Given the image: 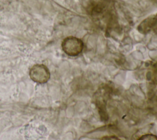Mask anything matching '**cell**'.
I'll return each mask as SVG.
<instances>
[{
  "label": "cell",
  "instance_id": "cell-6",
  "mask_svg": "<svg viewBox=\"0 0 157 140\" xmlns=\"http://www.w3.org/2000/svg\"><path fill=\"white\" fill-rule=\"evenodd\" d=\"M101 140H121L120 138L117 137L114 135H110V136H103Z\"/></svg>",
  "mask_w": 157,
  "mask_h": 140
},
{
  "label": "cell",
  "instance_id": "cell-2",
  "mask_svg": "<svg viewBox=\"0 0 157 140\" xmlns=\"http://www.w3.org/2000/svg\"><path fill=\"white\" fill-rule=\"evenodd\" d=\"M29 75L33 81L40 84L47 82L50 78L48 68L43 64L33 65L29 69Z\"/></svg>",
  "mask_w": 157,
  "mask_h": 140
},
{
  "label": "cell",
  "instance_id": "cell-3",
  "mask_svg": "<svg viewBox=\"0 0 157 140\" xmlns=\"http://www.w3.org/2000/svg\"><path fill=\"white\" fill-rule=\"evenodd\" d=\"M107 9V4L104 0H91L88 10L92 15L99 16L103 14Z\"/></svg>",
  "mask_w": 157,
  "mask_h": 140
},
{
  "label": "cell",
  "instance_id": "cell-1",
  "mask_svg": "<svg viewBox=\"0 0 157 140\" xmlns=\"http://www.w3.org/2000/svg\"><path fill=\"white\" fill-rule=\"evenodd\" d=\"M83 41L74 36H69L64 38L61 43L63 51L70 56H76L80 55L83 49Z\"/></svg>",
  "mask_w": 157,
  "mask_h": 140
},
{
  "label": "cell",
  "instance_id": "cell-4",
  "mask_svg": "<svg viewBox=\"0 0 157 140\" xmlns=\"http://www.w3.org/2000/svg\"><path fill=\"white\" fill-rule=\"evenodd\" d=\"M155 26V17L151 15L144 20H143L138 26V31L142 34H147L150 31L154 29Z\"/></svg>",
  "mask_w": 157,
  "mask_h": 140
},
{
  "label": "cell",
  "instance_id": "cell-5",
  "mask_svg": "<svg viewBox=\"0 0 157 140\" xmlns=\"http://www.w3.org/2000/svg\"><path fill=\"white\" fill-rule=\"evenodd\" d=\"M138 140H157V136L153 134H145L142 135Z\"/></svg>",
  "mask_w": 157,
  "mask_h": 140
}]
</instances>
